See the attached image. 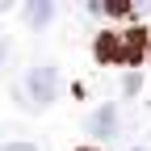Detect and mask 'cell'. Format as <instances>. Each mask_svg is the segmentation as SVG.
Here are the masks:
<instances>
[{
    "label": "cell",
    "mask_w": 151,
    "mask_h": 151,
    "mask_svg": "<svg viewBox=\"0 0 151 151\" xmlns=\"http://www.w3.org/2000/svg\"><path fill=\"white\" fill-rule=\"evenodd\" d=\"M147 50V29H122V34H101L97 38V59L105 63H126L134 67Z\"/></svg>",
    "instance_id": "6da1fadb"
},
{
    "label": "cell",
    "mask_w": 151,
    "mask_h": 151,
    "mask_svg": "<svg viewBox=\"0 0 151 151\" xmlns=\"http://www.w3.org/2000/svg\"><path fill=\"white\" fill-rule=\"evenodd\" d=\"M59 92V67L55 63H38L25 71V97H29V109H46Z\"/></svg>",
    "instance_id": "7a4b0ae2"
},
{
    "label": "cell",
    "mask_w": 151,
    "mask_h": 151,
    "mask_svg": "<svg viewBox=\"0 0 151 151\" xmlns=\"http://www.w3.org/2000/svg\"><path fill=\"white\" fill-rule=\"evenodd\" d=\"M84 130H88L92 139H101V143L118 139V134H122V113H118V105H97V109L88 113Z\"/></svg>",
    "instance_id": "3957f363"
},
{
    "label": "cell",
    "mask_w": 151,
    "mask_h": 151,
    "mask_svg": "<svg viewBox=\"0 0 151 151\" xmlns=\"http://www.w3.org/2000/svg\"><path fill=\"white\" fill-rule=\"evenodd\" d=\"M50 17H55V4H50V0H34V4H25V21H29L34 29L46 25Z\"/></svg>",
    "instance_id": "277c9868"
},
{
    "label": "cell",
    "mask_w": 151,
    "mask_h": 151,
    "mask_svg": "<svg viewBox=\"0 0 151 151\" xmlns=\"http://www.w3.org/2000/svg\"><path fill=\"white\" fill-rule=\"evenodd\" d=\"M139 84H143V80H139V71H126V80H122V88H126V92H139Z\"/></svg>",
    "instance_id": "5b68a950"
},
{
    "label": "cell",
    "mask_w": 151,
    "mask_h": 151,
    "mask_svg": "<svg viewBox=\"0 0 151 151\" xmlns=\"http://www.w3.org/2000/svg\"><path fill=\"white\" fill-rule=\"evenodd\" d=\"M0 151H38V147H34V143H4Z\"/></svg>",
    "instance_id": "8992f818"
},
{
    "label": "cell",
    "mask_w": 151,
    "mask_h": 151,
    "mask_svg": "<svg viewBox=\"0 0 151 151\" xmlns=\"http://www.w3.org/2000/svg\"><path fill=\"white\" fill-rule=\"evenodd\" d=\"M4 55H9V42H4V38H0V63H4Z\"/></svg>",
    "instance_id": "52a82bcc"
},
{
    "label": "cell",
    "mask_w": 151,
    "mask_h": 151,
    "mask_svg": "<svg viewBox=\"0 0 151 151\" xmlns=\"http://www.w3.org/2000/svg\"><path fill=\"white\" fill-rule=\"evenodd\" d=\"M134 151H151V147H134Z\"/></svg>",
    "instance_id": "ba28073f"
},
{
    "label": "cell",
    "mask_w": 151,
    "mask_h": 151,
    "mask_svg": "<svg viewBox=\"0 0 151 151\" xmlns=\"http://www.w3.org/2000/svg\"><path fill=\"white\" fill-rule=\"evenodd\" d=\"M80 151H88V147H80Z\"/></svg>",
    "instance_id": "9c48e42d"
},
{
    "label": "cell",
    "mask_w": 151,
    "mask_h": 151,
    "mask_svg": "<svg viewBox=\"0 0 151 151\" xmlns=\"http://www.w3.org/2000/svg\"><path fill=\"white\" fill-rule=\"evenodd\" d=\"M147 46H151V42H147Z\"/></svg>",
    "instance_id": "30bf717a"
}]
</instances>
